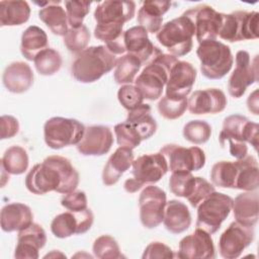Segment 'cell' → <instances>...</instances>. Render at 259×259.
I'll use <instances>...</instances> for the list:
<instances>
[{
    "mask_svg": "<svg viewBox=\"0 0 259 259\" xmlns=\"http://www.w3.org/2000/svg\"><path fill=\"white\" fill-rule=\"evenodd\" d=\"M61 204L68 210L80 211L87 208V196L84 191L74 190L62 197Z\"/></svg>",
    "mask_w": 259,
    "mask_h": 259,
    "instance_id": "46",
    "label": "cell"
},
{
    "mask_svg": "<svg viewBox=\"0 0 259 259\" xmlns=\"http://www.w3.org/2000/svg\"><path fill=\"white\" fill-rule=\"evenodd\" d=\"M163 224L172 234H180L188 230L191 225V214L187 205L176 199L167 201Z\"/></svg>",
    "mask_w": 259,
    "mask_h": 259,
    "instance_id": "30",
    "label": "cell"
},
{
    "mask_svg": "<svg viewBox=\"0 0 259 259\" xmlns=\"http://www.w3.org/2000/svg\"><path fill=\"white\" fill-rule=\"evenodd\" d=\"M248 109L255 115L258 114V90L256 89L253 93H251L247 99Z\"/></svg>",
    "mask_w": 259,
    "mask_h": 259,
    "instance_id": "50",
    "label": "cell"
},
{
    "mask_svg": "<svg viewBox=\"0 0 259 259\" xmlns=\"http://www.w3.org/2000/svg\"><path fill=\"white\" fill-rule=\"evenodd\" d=\"M233 200V198L225 193L211 192L197 206L196 228L210 235L214 234L230 214Z\"/></svg>",
    "mask_w": 259,
    "mask_h": 259,
    "instance_id": "10",
    "label": "cell"
},
{
    "mask_svg": "<svg viewBox=\"0 0 259 259\" xmlns=\"http://www.w3.org/2000/svg\"><path fill=\"white\" fill-rule=\"evenodd\" d=\"M259 13L256 11H235L223 13V22L219 36L230 42L256 39L258 37Z\"/></svg>",
    "mask_w": 259,
    "mask_h": 259,
    "instance_id": "12",
    "label": "cell"
},
{
    "mask_svg": "<svg viewBox=\"0 0 259 259\" xmlns=\"http://www.w3.org/2000/svg\"><path fill=\"white\" fill-rule=\"evenodd\" d=\"M258 130V123L249 120L246 116L233 114L224 119L219 142L223 147L228 142L231 156L239 160L248 154L247 143L257 151Z\"/></svg>",
    "mask_w": 259,
    "mask_h": 259,
    "instance_id": "3",
    "label": "cell"
},
{
    "mask_svg": "<svg viewBox=\"0 0 259 259\" xmlns=\"http://www.w3.org/2000/svg\"><path fill=\"white\" fill-rule=\"evenodd\" d=\"M91 2L89 1H65L68 23L72 28L83 25L85 16L89 13Z\"/></svg>",
    "mask_w": 259,
    "mask_h": 259,
    "instance_id": "44",
    "label": "cell"
},
{
    "mask_svg": "<svg viewBox=\"0 0 259 259\" xmlns=\"http://www.w3.org/2000/svg\"><path fill=\"white\" fill-rule=\"evenodd\" d=\"M142 67L141 61L131 54H124L117 59L114 80L117 84H131Z\"/></svg>",
    "mask_w": 259,
    "mask_h": 259,
    "instance_id": "36",
    "label": "cell"
},
{
    "mask_svg": "<svg viewBox=\"0 0 259 259\" xmlns=\"http://www.w3.org/2000/svg\"><path fill=\"white\" fill-rule=\"evenodd\" d=\"M254 228L233 222L219 240L220 255L225 259H236L254 240Z\"/></svg>",
    "mask_w": 259,
    "mask_h": 259,
    "instance_id": "17",
    "label": "cell"
},
{
    "mask_svg": "<svg viewBox=\"0 0 259 259\" xmlns=\"http://www.w3.org/2000/svg\"><path fill=\"white\" fill-rule=\"evenodd\" d=\"M213 191H214V186L212 184H210L208 181H206L202 177H197L194 191L187 200L189 201L192 207H197L198 204Z\"/></svg>",
    "mask_w": 259,
    "mask_h": 259,
    "instance_id": "47",
    "label": "cell"
},
{
    "mask_svg": "<svg viewBox=\"0 0 259 259\" xmlns=\"http://www.w3.org/2000/svg\"><path fill=\"white\" fill-rule=\"evenodd\" d=\"M176 256L180 259L215 258V250L210 234L196 228L192 234L184 237L180 241Z\"/></svg>",
    "mask_w": 259,
    "mask_h": 259,
    "instance_id": "20",
    "label": "cell"
},
{
    "mask_svg": "<svg viewBox=\"0 0 259 259\" xmlns=\"http://www.w3.org/2000/svg\"><path fill=\"white\" fill-rule=\"evenodd\" d=\"M85 126L79 120L55 116L48 119L44 125L46 144L54 150L77 145L83 138Z\"/></svg>",
    "mask_w": 259,
    "mask_h": 259,
    "instance_id": "11",
    "label": "cell"
},
{
    "mask_svg": "<svg viewBox=\"0 0 259 259\" xmlns=\"http://www.w3.org/2000/svg\"><path fill=\"white\" fill-rule=\"evenodd\" d=\"M117 59L106 46L90 47L76 56L71 72L77 81L92 83L110 72L116 66Z\"/></svg>",
    "mask_w": 259,
    "mask_h": 259,
    "instance_id": "4",
    "label": "cell"
},
{
    "mask_svg": "<svg viewBox=\"0 0 259 259\" xmlns=\"http://www.w3.org/2000/svg\"><path fill=\"white\" fill-rule=\"evenodd\" d=\"M178 59L172 55L161 54L152 63L147 65L135 80V86L148 100H157L162 96L169 73Z\"/></svg>",
    "mask_w": 259,
    "mask_h": 259,
    "instance_id": "6",
    "label": "cell"
},
{
    "mask_svg": "<svg viewBox=\"0 0 259 259\" xmlns=\"http://www.w3.org/2000/svg\"><path fill=\"white\" fill-rule=\"evenodd\" d=\"M48 35L40 27L31 25L23 31L21 35L20 52L26 60L33 61L35 57L40 52L48 49Z\"/></svg>",
    "mask_w": 259,
    "mask_h": 259,
    "instance_id": "32",
    "label": "cell"
},
{
    "mask_svg": "<svg viewBox=\"0 0 259 259\" xmlns=\"http://www.w3.org/2000/svg\"><path fill=\"white\" fill-rule=\"evenodd\" d=\"M160 153L166 158L168 170L178 171H198L205 164L204 152L198 147L184 148L176 144H167L163 146Z\"/></svg>",
    "mask_w": 259,
    "mask_h": 259,
    "instance_id": "13",
    "label": "cell"
},
{
    "mask_svg": "<svg viewBox=\"0 0 259 259\" xmlns=\"http://www.w3.org/2000/svg\"><path fill=\"white\" fill-rule=\"evenodd\" d=\"M134 162V152L125 147H118L108 158L102 171V182L106 186L115 184L120 176L131 168Z\"/></svg>",
    "mask_w": 259,
    "mask_h": 259,
    "instance_id": "27",
    "label": "cell"
},
{
    "mask_svg": "<svg viewBox=\"0 0 259 259\" xmlns=\"http://www.w3.org/2000/svg\"><path fill=\"white\" fill-rule=\"evenodd\" d=\"M197 177H194L191 172L178 171L172 172L169 179L170 191L179 197L188 199L194 191Z\"/></svg>",
    "mask_w": 259,
    "mask_h": 259,
    "instance_id": "38",
    "label": "cell"
},
{
    "mask_svg": "<svg viewBox=\"0 0 259 259\" xmlns=\"http://www.w3.org/2000/svg\"><path fill=\"white\" fill-rule=\"evenodd\" d=\"M259 195L256 190L240 193L233 200V211L236 222L248 227H254L259 217Z\"/></svg>",
    "mask_w": 259,
    "mask_h": 259,
    "instance_id": "28",
    "label": "cell"
},
{
    "mask_svg": "<svg viewBox=\"0 0 259 259\" xmlns=\"http://www.w3.org/2000/svg\"><path fill=\"white\" fill-rule=\"evenodd\" d=\"M28 163L27 152L20 146H12L5 151L2 157L1 168L7 174L20 175L27 170Z\"/></svg>",
    "mask_w": 259,
    "mask_h": 259,
    "instance_id": "35",
    "label": "cell"
},
{
    "mask_svg": "<svg viewBox=\"0 0 259 259\" xmlns=\"http://www.w3.org/2000/svg\"><path fill=\"white\" fill-rule=\"evenodd\" d=\"M94 221L90 208L80 211H67L58 214L51 223V231L55 237L65 239L72 235H82L90 230Z\"/></svg>",
    "mask_w": 259,
    "mask_h": 259,
    "instance_id": "18",
    "label": "cell"
},
{
    "mask_svg": "<svg viewBox=\"0 0 259 259\" xmlns=\"http://www.w3.org/2000/svg\"><path fill=\"white\" fill-rule=\"evenodd\" d=\"M47 235L45 230L35 223L18 232L14 257L18 259H37L38 251L45 247Z\"/></svg>",
    "mask_w": 259,
    "mask_h": 259,
    "instance_id": "23",
    "label": "cell"
},
{
    "mask_svg": "<svg viewBox=\"0 0 259 259\" xmlns=\"http://www.w3.org/2000/svg\"><path fill=\"white\" fill-rule=\"evenodd\" d=\"M237 178L235 189L244 191L257 190L259 187V167L254 156H246L235 162Z\"/></svg>",
    "mask_w": 259,
    "mask_h": 259,
    "instance_id": "31",
    "label": "cell"
},
{
    "mask_svg": "<svg viewBox=\"0 0 259 259\" xmlns=\"http://www.w3.org/2000/svg\"><path fill=\"white\" fill-rule=\"evenodd\" d=\"M174 257L175 255L173 250L169 246L161 242H152L151 244H149L142 255L143 259H155V258L169 259Z\"/></svg>",
    "mask_w": 259,
    "mask_h": 259,
    "instance_id": "48",
    "label": "cell"
},
{
    "mask_svg": "<svg viewBox=\"0 0 259 259\" xmlns=\"http://www.w3.org/2000/svg\"><path fill=\"white\" fill-rule=\"evenodd\" d=\"M2 81L9 92L23 93L33 84V72L26 63L20 61L13 62L5 68Z\"/></svg>",
    "mask_w": 259,
    "mask_h": 259,
    "instance_id": "26",
    "label": "cell"
},
{
    "mask_svg": "<svg viewBox=\"0 0 259 259\" xmlns=\"http://www.w3.org/2000/svg\"><path fill=\"white\" fill-rule=\"evenodd\" d=\"M194 34L192 20L182 14L166 22L157 32V39L172 56L183 57L192 50Z\"/></svg>",
    "mask_w": 259,
    "mask_h": 259,
    "instance_id": "7",
    "label": "cell"
},
{
    "mask_svg": "<svg viewBox=\"0 0 259 259\" xmlns=\"http://www.w3.org/2000/svg\"><path fill=\"white\" fill-rule=\"evenodd\" d=\"M90 40V31L86 25H81L77 28L70 27L64 35V44L66 48L74 54H80L85 49Z\"/></svg>",
    "mask_w": 259,
    "mask_h": 259,
    "instance_id": "41",
    "label": "cell"
},
{
    "mask_svg": "<svg viewBox=\"0 0 259 259\" xmlns=\"http://www.w3.org/2000/svg\"><path fill=\"white\" fill-rule=\"evenodd\" d=\"M258 56L254 60L247 51H239L236 54V67L229 82L228 91L234 98H240L246 92V89L258 80Z\"/></svg>",
    "mask_w": 259,
    "mask_h": 259,
    "instance_id": "15",
    "label": "cell"
},
{
    "mask_svg": "<svg viewBox=\"0 0 259 259\" xmlns=\"http://www.w3.org/2000/svg\"><path fill=\"white\" fill-rule=\"evenodd\" d=\"M24 183L28 191L34 194L51 191L67 194L77 188L79 173L69 159L53 155L34 165L27 173Z\"/></svg>",
    "mask_w": 259,
    "mask_h": 259,
    "instance_id": "1",
    "label": "cell"
},
{
    "mask_svg": "<svg viewBox=\"0 0 259 259\" xmlns=\"http://www.w3.org/2000/svg\"><path fill=\"white\" fill-rule=\"evenodd\" d=\"M166 192L158 186L148 185L139 197L140 220L147 229L157 228L162 222L166 206Z\"/></svg>",
    "mask_w": 259,
    "mask_h": 259,
    "instance_id": "14",
    "label": "cell"
},
{
    "mask_svg": "<svg viewBox=\"0 0 259 259\" xmlns=\"http://www.w3.org/2000/svg\"><path fill=\"white\" fill-rule=\"evenodd\" d=\"M133 178L125 180V191L134 193L145 184L158 182L168 171L166 158L159 152L140 156L133 162Z\"/></svg>",
    "mask_w": 259,
    "mask_h": 259,
    "instance_id": "9",
    "label": "cell"
},
{
    "mask_svg": "<svg viewBox=\"0 0 259 259\" xmlns=\"http://www.w3.org/2000/svg\"><path fill=\"white\" fill-rule=\"evenodd\" d=\"M225 93L217 88L194 91L187 100V107L192 114L219 113L227 106Z\"/></svg>",
    "mask_w": 259,
    "mask_h": 259,
    "instance_id": "24",
    "label": "cell"
},
{
    "mask_svg": "<svg viewBox=\"0 0 259 259\" xmlns=\"http://www.w3.org/2000/svg\"><path fill=\"white\" fill-rule=\"evenodd\" d=\"M30 7L26 1L3 0L0 2V25H21L29 19Z\"/></svg>",
    "mask_w": 259,
    "mask_h": 259,
    "instance_id": "33",
    "label": "cell"
},
{
    "mask_svg": "<svg viewBox=\"0 0 259 259\" xmlns=\"http://www.w3.org/2000/svg\"><path fill=\"white\" fill-rule=\"evenodd\" d=\"M196 78L195 68L188 62L177 61L170 70L166 84V96L182 99L190 93Z\"/></svg>",
    "mask_w": 259,
    "mask_h": 259,
    "instance_id": "21",
    "label": "cell"
},
{
    "mask_svg": "<svg viewBox=\"0 0 259 259\" xmlns=\"http://www.w3.org/2000/svg\"><path fill=\"white\" fill-rule=\"evenodd\" d=\"M196 55L200 61L202 75L211 80L222 79L226 76L234 63L230 47L217 39L200 42Z\"/></svg>",
    "mask_w": 259,
    "mask_h": 259,
    "instance_id": "8",
    "label": "cell"
},
{
    "mask_svg": "<svg viewBox=\"0 0 259 259\" xmlns=\"http://www.w3.org/2000/svg\"><path fill=\"white\" fill-rule=\"evenodd\" d=\"M94 256L99 259H114L123 257L120 253L119 246L116 240L109 235L98 237L92 247Z\"/></svg>",
    "mask_w": 259,
    "mask_h": 259,
    "instance_id": "42",
    "label": "cell"
},
{
    "mask_svg": "<svg viewBox=\"0 0 259 259\" xmlns=\"http://www.w3.org/2000/svg\"><path fill=\"white\" fill-rule=\"evenodd\" d=\"M32 221V211L30 207L24 203H8L1 209L0 224L4 232H19L30 226L33 223Z\"/></svg>",
    "mask_w": 259,
    "mask_h": 259,
    "instance_id": "25",
    "label": "cell"
},
{
    "mask_svg": "<svg viewBox=\"0 0 259 259\" xmlns=\"http://www.w3.org/2000/svg\"><path fill=\"white\" fill-rule=\"evenodd\" d=\"M36 71L44 76H52L62 67V57L54 49H46L40 52L33 60Z\"/></svg>",
    "mask_w": 259,
    "mask_h": 259,
    "instance_id": "39",
    "label": "cell"
},
{
    "mask_svg": "<svg viewBox=\"0 0 259 259\" xmlns=\"http://www.w3.org/2000/svg\"><path fill=\"white\" fill-rule=\"evenodd\" d=\"M237 178V166L235 162H217L210 170V180L214 186L235 189Z\"/></svg>",
    "mask_w": 259,
    "mask_h": 259,
    "instance_id": "37",
    "label": "cell"
},
{
    "mask_svg": "<svg viewBox=\"0 0 259 259\" xmlns=\"http://www.w3.org/2000/svg\"><path fill=\"white\" fill-rule=\"evenodd\" d=\"M183 15L192 20L195 36L199 44L205 40L217 39L223 22V13L215 11L209 5L202 4L188 9Z\"/></svg>",
    "mask_w": 259,
    "mask_h": 259,
    "instance_id": "16",
    "label": "cell"
},
{
    "mask_svg": "<svg viewBox=\"0 0 259 259\" xmlns=\"http://www.w3.org/2000/svg\"><path fill=\"white\" fill-rule=\"evenodd\" d=\"M1 134L0 137L2 140L10 139L14 137L19 131L18 120L11 115H2L0 118Z\"/></svg>",
    "mask_w": 259,
    "mask_h": 259,
    "instance_id": "49",
    "label": "cell"
},
{
    "mask_svg": "<svg viewBox=\"0 0 259 259\" xmlns=\"http://www.w3.org/2000/svg\"><path fill=\"white\" fill-rule=\"evenodd\" d=\"M210 135L211 126L204 120H190L183 127L184 139L195 145L206 143L209 140Z\"/></svg>",
    "mask_w": 259,
    "mask_h": 259,
    "instance_id": "40",
    "label": "cell"
},
{
    "mask_svg": "<svg viewBox=\"0 0 259 259\" xmlns=\"http://www.w3.org/2000/svg\"><path fill=\"white\" fill-rule=\"evenodd\" d=\"M123 41L127 54L137 57L142 66L152 63L163 54L149 38L148 31L141 25L133 26L123 32Z\"/></svg>",
    "mask_w": 259,
    "mask_h": 259,
    "instance_id": "19",
    "label": "cell"
},
{
    "mask_svg": "<svg viewBox=\"0 0 259 259\" xmlns=\"http://www.w3.org/2000/svg\"><path fill=\"white\" fill-rule=\"evenodd\" d=\"M187 108V99H177L164 96L158 103V111L166 119H176L180 117Z\"/></svg>",
    "mask_w": 259,
    "mask_h": 259,
    "instance_id": "43",
    "label": "cell"
},
{
    "mask_svg": "<svg viewBox=\"0 0 259 259\" xmlns=\"http://www.w3.org/2000/svg\"><path fill=\"white\" fill-rule=\"evenodd\" d=\"M157 131V122L151 114L149 104L128 110L126 120L114 126V133L119 147L128 149L137 148L142 141L151 138Z\"/></svg>",
    "mask_w": 259,
    "mask_h": 259,
    "instance_id": "5",
    "label": "cell"
},
{
    "mask_svg": "<svg viewBox=\"0 0 259 259\" xmlns=\"http://www.w3.org/2000/svg\"><path fill=\"white\" fill-rule=\"evenodd\" d=\"M119 103L127 110H132L143 103L144 97L141 91L132 84L122 85L117 92Z\"/></svg>",
    "mask_w": 259,
    "mask_h": 259,
    "instance_id": "45",
    "label": "cell"
},
{
    "mask_svg": "<svg viewBox=\"0 0 259 259\" xmlns=\"http://www.w3.org/2000/svg\"><path fill=\"white\" fill-rule=\"evenodd\" d=\"M171 3L168 1L146 0L138 12V22L148 32L156 33L162 27L163 15L169 10Z\"/></svg>",
    "mask_w": 259,
    "mask_h": 259,
    "instance_id": "29",
    "label": "cell"
},
{
    "mask_svg": "<svg viewBox=\"0 0 259 259\" xmlns=\"http://www.w3.org/2000/svg\"><path fill=\"white\" fill-rule=\"evenodd\" d=\"M113 144L111 130L105 125H90L85 127L82 140L77 144V150L84 156H102L109 152Z\"/></svg>",
    "mask_w": 259,
    "mask_h": 259,
    "instance_id": "22",
    "label": "cell"
},
{
    "mask_svg": "<svg viewBox=\"0 0 259 259\" xmlns=\"http://www.w3.org/2000/svg\"><path fill=\"white\" fill-rule=\"evenodd\" d=\"M135 12L136 3L134 1L106 0L95 8L94 36L104 41L106 48L115 56H122L126 52L122 27L134 17Z\"/></svg>",
    "mask_w": 259,
    "mask_h": 259,
    "instance_id": "2",
    "label": "cell"
},
{
    "mask_svg": "<svg viewBox=\"0 0 259 259\" xmlns=\"http://www.w3.org/2000/svg\"><path fill=\"white\" fill-rule=\"evenodd\" d=\"M59 3L60 2H47V6L39 10L38 16L54 34L64 36L69 29V23L67 13L63 7L58 5Z\"/></svg>",
    "mask_w": 259,
    "mask_h": 259,
    "instance_id": "34",
    "label": "cell"
}]
</instances>
